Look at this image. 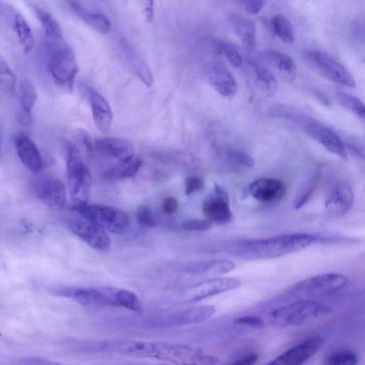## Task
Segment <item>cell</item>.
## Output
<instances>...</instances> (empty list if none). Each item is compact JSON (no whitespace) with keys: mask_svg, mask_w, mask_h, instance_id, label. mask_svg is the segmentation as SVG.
Listing matches in <instances>:
<instances>
[{"mask_svg":"<svg viewBox=\"0 0 365 365\" xmlns=\"http://www.w3.org/2000/svg\"><path fill=\"white\" fill-rule=\"evenodd\" d=\"M22 364L23 365H64L48 359L36 357L24 359L22 361Z\"/></svg>","mask_w":365,"mask_h":365,"instance_id":"47","label":"cell"},{"mask_svg":"<svg viewBox=\"0 0 365 365\" xmlns=\"http://www.w3.org/2000/svg\"><path fill=\"white\" fill-rule=\"evenodd\" d=\"M71 210L114 234L123 235L130 226L128 214L116 207L86 203L76 204Z\"/></svg>","mask_w":365,"mask_h":365,"instance_id":"6","label":"cell"},{"mask_svg":"<svg viewBox=\"0 0 365 365\" xmlns=\"http://www.w3.org/2000/svg\"><path fill=\"white\" fill-rule=\"evenodd\" d=\"M318 240L309 233L281 235L262 239L223 242L215 249L246 259H271L298 252Z\"/></svg>","mask_w":365,"mask_h":365,"instance_id":"2","label":"cell"},{"mask_svg":"<svg viewBox=\"0 0 365 365\" xmlns=\"http://www.w3.org/2000/svg\"><path fill=\"white\" fill-rule=\"evenodd\" d=\"M65 150L70 195L76 204H86L92 187L91 172L84 164L80 151L75 145L67 142Z\"/></svg>","mask_w":365,"mask_h":365,"instance_id":"4","label":"cell"},{"mask_svg":"<svg viewBox=\"0 0 365 365\" xmlns=\"http://www.w3.org/2000/svg\"><path fill=\"white\" fill-rule=\"evenodd\" d=\"M266 2L262 0H248L244 1L245 9L250 16L258 14Z\"/></svg>","mask_w":365,"mask_h":365,"instance_id":"45","label":"cell"},{"mask_svg":"<svg viewBox=\"0 0 365 365\" xmlns=\"http://www.w3.org/2000/svg\"><path fill=\"white\" fill-rule=\"evenodd\" d=\"M234 323L240 325H246L252 327H261L263 326V321L257 316H243L236 319Z\"/></svg>","mask_w":365,"mask_h":365,"instance_id":"44","label":"cell"},{"mask_svg":"<svg viewBox=\"0 0 365 365\" xmlns=\"http://www.w3.org/2000/svg\"><path fill=\"white\" fill-rule=\"evenodd\" d=\"M356 354L348 349H337L326 356L323 365H356Z\"/></svg>","mask_w":365,"mask_h":365,"instance_id":"33","label":"cell"},{"mask_svg":"<svg viewBox=\"0 0 365 365\" xmlns=\"http://www.w3.org/2000/svg\"><path fill=\"white\" fill-rule=\"evenodd\" d=\"M16 76L6 60L0 55V88L12 92L16 86Z\"/></svg>","mask_w":365,"mask_h":365,"instance_id":"37","label":"cell"},{"mask_svg":"<svg viewBox=\"0 0 365 365\" xmlns=\"http://www.w3.org/2000/svg\"><path fill=\"white\" fill-rule=\"evenodd\" d=\"M179 207V203L174 197H168L164 199L162 203L163 211L167 215L175 213Z\"/></svg>","mask_w":365,"mask_h":365,"instance_id":"46","label":"cell"},{"mask_svg":"<svg viewBox=\"0 0 365 365\" xmlns=\"http://www.w3.org/2000/svg\"><path fill=\"white\" fill-rule=\"evenodd\" d=\"M34 192L37 197L49 208L61 210L66 200V189L64 183L51 175H43L36 179Z\"/></svg>","mask_w":365,"mask_h":365,"instance_id":"14","label":"cell"},{"mask_svg":"<svg viewBox=\"0 0 365 365\" xmlns=\"http://www.w3.org/2000/svg\"><path fill=\"white\" fill-rule=\"evenodd\" d=\"M202 210L207 219L212 223L224 225L232 219L229 195L218 185H215L212 190L204 200Z\"/></svg>","mask_w":365,"mask_h":365,"instance_id":"15","label":"cell"},{"mask_svg":"<svg viewBox=\"0 0 365 365\" xmlns=\"http://www.w3.org/2000/svg\"><path fill=\"white\" fill-rule=\"evenodd\" d=\"M31 6L36 18L41 22L46 36L52 42L63 40L61 26L52 14L35 4H31Z\"/></svg>","mask_w":365,"mask_h":365,"instance_id":"27","label":"cell"},{"mask_svg":"<svg viewBox=\"0 0 365 365\" xmlns=\"http://www.w3.org/2000/svg\"><path fill=\"white\" fill-rule=\"evenodd\" d=\"M217 52L222 55L232 67L237 68L242 64V58L237 48L225 41H218L215 44Z\"/></svg>","mask_w":365,"mask_h":365,"instance_id":"36","label":"cell"},{"mask_svg":"<svg viewBox=\"0 0 365 365\" xmlns=\"http://www.w3.org/2000/svg\"><path fill=\"white\" fill-rule=\"evenodd\" d=\"M257 85L267 96H273L277 90V81L274 76L264 66L255 61H250Z\"/></svg>","mask_w":365,"mask_h":365,"instance_id":"28","label":"cell"},{"mask_svg":"<svg viewBox=\"0 0 365 365\" xmlns=\"http://www.w3.org/2000/svg\"><path fill=\"white\" fill-rule=\"evenodd\" d=\"M302 121L303 129L308 135L330 153L343 160H347V152L344 141L336 133L317 120L303 118Z\"/></svg>","mask_w":365,"mask_h":365,"instance_id":"12","label":"cell"},{"mask_svg":"<svg viewBox=\"0 0 365 365\" xmlns=\"http://www.w3.org/2000/svg\"><path fill=\"white\" fill-rule=\"evenodd\" d=\"M20 94L21 111L31 114L38 96L35 87L29 79L23 78L21 81Z\"/></svg>","mask_w":365,"mask_h":365,"instance_id":"32","label":"cell"},{"mask_svg":"<svg viewBox=\"0 0 365 365\" xmlns=\"http://www.w3.org/2000/svg\"><path fill=\"white\" fill-rule=\"evenodd\" d=\"M225 154L230 160L239 164L247 167H252L254 165V160L252 158L241 150L228 148L225 151Z\"/></svg>","mask_w":365,"mask_h":365,"instance_id":"39","label":"cell"},{"mask_svg":"<svg viewBox=\"0 0 365 365\" xmlns=\"http://www.w3.org/2000/svg\"><path fill=\"white\" fill-rule=\"evenodd\" d=\"M321 336H312L284 351L264 365H304L324 346Z\"/></svg>","mask_w":365,"mask_h":365,"instance_id":"13","label":"cell"},{"mask_svg":"<svg viewBox=\"0 0 365 365\" xmlns=\"http://www.w3.org/2000/svg\"><path fill=\"white\" fill-rule=\"evenodd\" d=\"M212 224L207 219H193L184 221L182 226L183 229L189 231H205L209 230Z\"/></svg>","mask_w":365,"mask_h":365,"instance_id":"41","label":"cell"},{"mask_svg":"<svg viewBox=\"0 0 365 365\" xmlns=\"http://www.w3.org/2000/svg\"><path fill=\"white\" fill-rule=\"evenodd\" d=\"M136 220L140 225L146 227H155L157 225V221L152 210L145 205H141L138 207Z\"/></svg>","mask_w":365,"mask_h":365,"instance_id":"38","label":"cell"},{"mask_svg":"<svg viewBox=\"0 0 365 365\" xmlns=\"http://www.w3.org/2000/svg\"><path fill=\"white\" fill-rule=\"evenodd\" d=\"M320 176V172L314 173V175L311 177L307 184L304 186L303 189L299 192L293 202V206L296 210L303 207L312 197L319 184Z\"/></svg>","mask_w":365,"mask_h":365,"instance_id":"34","label":"cell"},{"mask_svg":"<svg viewBox=\"0 0 365 365\" xmlns=\"http://www.w3.org/2000/svg\"><path fill=\"white\" fill-rule=\"evenodd\" d=\"M330 308L318 301L302 299L279 307L268 316L269 323L277 328L295 327L321 318Z\"/></svg>","mask_w":365,"mask_h":365,"instance_id":"3","label":"cell"},{"mask_svg":"<svg viewBox=\"0 0 365 365\" xmlns=\"http://www.w3.org/2000/svg\"><path fill=\"white\" fill-rule=\"evenodd\" d=\"M181 365H209V364L205 359L200 358V359H197L195 361H192L190 363L185 364H181Z\"/></svg>","mask_w":365,"mask_h":365,"instance_id":"50","label":"cell"},{"mask_svg":"<svg viewBox=\"0 0 365 365\" xmlns=\"http://www.w3.org/2000/svg\"><path fill=\"white\" fill-rule=\"evenodd\" d=\"M241 281L235 277H217L192 285L188 291V302H195L203 299L238 289Z\"/></svg>","mask_w":365,"mask_h":365,"instance_id":"16","label":"cell"},{"mask_svg":"<svg viewBox=\"0 0 365 365\" xmlns=\"http://www.w3.org/2000/svg\"><path fill=\"white\" fill-rule=\"evenodd\" d=\"M204 187V181L200 178L189 177L185 180V193L186 195L200 192Z\"/></svg>","mask_w":365,"mask_h":365,"instance_id":"42","label":"cell"},{"mask_svg":"<svg viewBox=\"0 0 365 365\" xmlns=\"http://www.w3.org/2000/svg\"><path fill=\"white\" fill-rule=\"evenodd\" d=\"M268 55L282 76L289 82L294 80L297 76V66L293 58L279 51H269Z\"/></svg>","mask_w":365,"mask_h":365,"instance_id":"29","label":"cell"},{"mask_svg":"<svg viewBox=\"0 0 365 365\" xmlns=\"http://www.w3.org/2000/svg\"><path fill=\"white\" fill-rule=\"evenodd\" d=\"M145 12L147 19L151 21L153 17V1H149L145 7Z\"/></svg>","mask_w":365,"mask_h":365,"instance_id":"49","label":"cell"},{"mask_svg":"<svg viewBox=\"0 0 365 365\" xmlns=\"http://www.w3.org/2000/svg\"><path fill=\"white\" fill-rule=\"evenodd\" d=\"M49 57V69L55 83L71 91L78 73V64L72 48L63 40L53 42Z\"/></svg>","mask_w":365,"mask_h":365,"instance_id":"7","label":"cell"},{"mask_svg":"<svg viewBox=\"0 0 365 365\" xmlns=\"http://www.w3.org/2000/svg\"><path fill=\"white\" fill-rule=\"evenodd\" d=\"M69 4L73 11L94 30L103 34L110 31V22L103 14L92 12L78 1H71Z\"/></svg>","mask_w":365,"mask_h":365,"instance_id":"24","label":"cell"},{"mask_svg":"<svg viewBox=\"0 0 365 365\" xmlns=\"http://www.w3.org/2000/svg\"><path fill=\"white\" fill-rule=\"evenodd\" d=\"M132 63L137 75H138L141 81H143L148 86H150L153 78L148 67L139 58H135L133 57L132 59Z\"/></svg>","mask_w":365,"mask_h":365,"instance_id":"40","label":"cell"},{"mask_svg":"<svg viewBox=\"0 0 365 365\" xmlns=\"http://www.w3.org/2000/svg\"><path fill=\"white\" fill-rule=\"evenodd\" d=\"M14 145L21 163L31 172L38 173L42 168V159L34 141L26 134L21 133L15 138Z\"/></svg>","mask_w":365,"mask_h":365,"instance_id":"21","label":"cell"},{"mask_svg":"<svg viewBox=\"0 0 365 365\" xmlns=\"http://www.w3.org/2000/svg\"><path fill=\"white\" fill-rule=\"evenodd\" d=\"M143 162L139 158H133L126 163L116 165L105 174V178L111 180H122L133 177L140 170Z\"/></svg>","mask_w":365,"mask_h":365,"instance_id":"30","label":"cell"},{"mask_svg":"<svg viewBox=\"0 0 365 365\" xmlns=\"http://www.w3.org/2000/svg\"><path fill=\"white\" fill-rule=\"evenodd\" d=\"M336 96L343 107L351 111L361 119H364L365 108L363 102L359 98L344 91H339Z\"/></svg>","mask_w":365,"mask_h":365,"instance_id":"35","label":"cell"},{"mask_svg":"<svg viewBox=\"0 0 365 365\" xmlns=\"http://www.w3.org/2000/svg\"><path fill=\"white\" fill-rule=\"evenodd\" d=\"M88 100L93 122L102 133H107L112 124L113 112L104 97L94 89L88 91Z\"/></svg>","mask_w":365,"mask_h":365,"instance_id":"22","label":"cell"},{"mask_svg":"<svg viewBox=\"0 0 365 365\" xmlns=\"http://www.w3.org/2000/svg\"><path fill=\"white\" fill-rule=\"evenodd\" d=\"M354 194L345 181L336 182L329 191L324 203L327 211L332 215L346 213L353 205Z\"/></svg>","mask_w":365,"mask_h":365,"instance_id":"18","label":"cell"},{"mask_svg":"<svg viewBox=\"0 0 365 365\" xmlns=\"http://www.w3.org/2000/svg\"><path fill=\"white\" fill-rule=\"evenodd\" d=\"M8 11L23 51L30 52L34 46V38L27 21L16 9L9 7Z\"/></svg>","mask_w":365,"mask_h":365,"instance_id":"26","label":"cell"},{"mask_svg":"<svg viewBox=\"0 0 365 365\" xmlns=\"http://www.w3.org/2000/svg\"><path fill=\"white\" fill-rule=\"evenodd\" d=\"M235 268V264L227 259H212L189 263L185 269L192 274L218 276L227 274Z\"/></svg>","mask_w":365,"mask_h":365,"instance_id":"23","label":"cell"},{"mask_svg":"<svg viewBox=\"0 0 365 365\" xmlns=\"http://www.w3.org/2000/svg\"><path fill=\"white\" fill-rule=\"evenodd\" d=\"M67 225L75 235L92 248L101 252L110 249V240L107 232L93 221L76 213L68 219Z\"/></svg>","mask_w":365,"mask_h":365,"instance_id":"11","label":"cell"},{"mask_svg":"<svg viewBox=\"0 0 365 365\" xmlns=\"http://www.w3.org/2000/svg\"><path fill=\"white\" fill-rule=\"evenodd\" d=\"M249 192L253 198L262 202H274L284 195V184L279 179L260 178L254 180L249 187Z\"/></svg>","mask_w":365,"mask_h":365,"instance_id":"17","label":"cell"},{"mask_svg":"<svg viewBox=\"0 0 365 365\" xmlns=\"http://www.w3.org/2000/svg\"><path fill=\"white\" fill-rule=\"evenodd\" d=\"M215 312V308L212 305H197L160 314L152 319L150 323L161 327L195 324L208 319Z\"/></svg>","mask_w":365,"mask_h":365,"instance_id":"9","label":"cell"},{"mask_svg":"<svg viewBox=\"0 0 365 365\" xmlns=\"http://www.w3.org/2000/svg\"><path fill=\"white\" fill-rule=\"evenodd\" d=\"M304 58L322 76L329 81L349 87L356 86L352 75L329 55L317 50H309L305 52Z\"/></svg>","mask_w":365,"mask_h":365,"instance_id":"10","label":"cell"},{"mask_svg":"<svg viewBox=\"0 0 365 365\" xmlns=\"http://www.w3.org/2000/svg\"><path fill=\"white\" fill-rule=\"evenodd\" d=\"M209 81L215 89L223 97L233 98L238 85L231 72L221 62H215L208 72Z\"/></svg>","mask_w":365,"mask_h":365,"instance_id":"19","label":"cell"},{"mask_svg":"<svg viewBox=\"0 0 365 365\" xmlns=\"http://www.w3.org/2000/svg\"><path fill=\"white\" fill-rule=\"evenodd\" d=\"M94 147L100 152L115 158L121 163H126L134 158L132 144L120 138L107 137L97 139Z\"/></svg>","mask_w":365,"mask_h":365,"instance_id":"20","label":"cell"},{"mask_svg":"<svg viewBox=\"0 0 365 365\" xmlns=\"http://www.w3.org/2000/svg\"><path fill=\"white\" fill-rule=\"evenodd\" d=\"M1 138H0V158H1Z\"/></svg>","mask_w":365,"mask_h":365,"instance_id":"52","label":"cell"},{"mask_svg":"<svg viewBox=\"0 0 365 365\" xmlns=\"http://www.w3.org/2000/svg\"><path fill=\"white\" fill-rule=\"evenodd\" d=\"M349 282L348 277L340 274H319L295 284L288 290V294L301 300H314V298L326 297L340 292L348 285Z\"/></svg>","mask_w":365,"mask_h":365,"instance_id":"5","label":"cell"},{"mask_svg":"<svg viewBox=\"0 0 365 365\" xmlns=\"http://www.w3.org/2000/svg\"><path fill=\"white\" fill-rule=\"evenodd\" d=\"M274 34L283 42L292 43L294 41V32L289 20L282 14L274 15L271 21Z\"/></svg>","mask_w":365,"mask_h":365,"instance_id":"31","label":"cell"},{"mask_svg":"<svg viewBox=\"0 0 365 365\" xmlns=\"http://www.w3.org/2000/svg\"><path fill=\"white\" fill-rule=\"evenodd\" d=\"M258 354L255 352H248L241 354L231 360L227 365H254L258 361Z\"/></svg>","mask_w":365,"mask_h":365,"instance_id":"43","label":"cell"},{"mask_svg":"<svg viewBox=\"0 0 365 365\" xmlns=\"http://www.w3.org/2000/svg\"><path fill=\"white\" fill-rule=\"evenodd\" d=\"M121 289L113 287H66L57 289L55 294L82 305L113 306L120 307Z\"/></svg>","mask_w":365,"mask_h":365,"instance_id":"8","label":"cell"},{"mask_svg":"<svg viewBox=\"0 0 365 365\" xmlns=\"http://www.w3.org/2000/svg\"><path fill=\"white\" fill-rule=\"evenodd\" d=\"M81 348L96 352L117 353L138 358L179 363L180 365L194 361L202 355L200 350L189 345L163 341H93L83 342Z\"/></svg>","mask_w":365,"mask_h":365,"instance_id":"1","label":"cell"},{"mask_svg":"<svg viewBox=\"0 0 365 365\" xmlns=\"http://www.w3.org/2000/svg\"><path fill=\"white\" fill-rule=\"evenodd\" d=\"M19 122L24 125H31L32 123L31 115L21 111L19 115Z\"/></svg>","mask_w":365,"mask_h":365,"instance_id":"48","label":"cell"},{"mask_svg":"<svg viewBox=\"0 0 365 365\" xmlns=\"http://www.w3.org/2000/svg\"><path fill=\"white\" fill-rule=\"evenodd\" d=\"M315 96L324 106L329 104L328 99L323 94H322L320 93H315Z\"/></svg>","mask_w":365,"mask_h":365,"instance_id":"51","label":"cell"},{"mask_svg":"<svg viewBox=\"0 0 365 365\" xmlns=\"http://www.w3.org/2000/svg\"><path fill=\"white\" fill-rule=\"evenodd\" d=\"M229 21L243 44L252 48L256 45V26L250 19L238 14H232Z\"/></svg>","mask_w":365,"mask_h":365,"instance_id":"25","label":"cell"}]
</instances>
